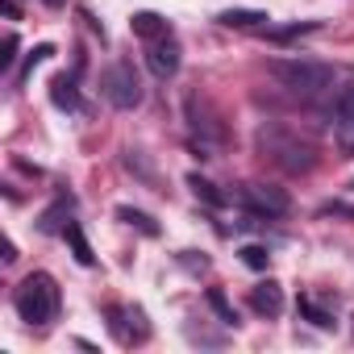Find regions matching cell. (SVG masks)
Wrapping results in <instances>:
<instances>
[{
    "label": "cell",
    "mask_w": 354,
    "mask_h": 354,
    "mask_svg": "<svg viewBox=\"0 0 354 354\" xmlns=\"http://www.w3.org/2000/svg\"><path fill=\"white\" fill-rule=\"evenodd\" d=\"M146 67H150L158 80H171L175 71H180V42H175L171 34L146 42Z\"/></svg>",
    "instance_id": "6"
},
{
    "label": "cell",
    "mask_w": 354,
    "mask_h": 354,
    "mask_svg": "<svg viewBox=\"0 0 354 354\" xmlns=\"http://www.w3.org/2000/svg\"><path fill=\"white\" fill-rule=\"evenodd\" d=\"M333 129H337V142L354 154V88L337 92V100H333Z\"/></svg>",
    "instance_id": "7"
},
{
    "label": "cell",
    "mask_w": 354,
    "mask_h": 354,
    "mask_svg": "<svg viewBox=\"0 0 354 354\" xmlns=\"http://www.w3.org/2000/svg\"><path fill=\"white\" fill-rule=\"evenodd\" d=\"M209 304L217 308V317H221L225 325H238V313L230 308V300H225V292H221V288H213V292H209Z\"/></svg>",
    "instance_id": "16"
},
{
    "label": "cell",
    "mask_w": 354,
    "mask_h": 354,
    "mask_svg": "<svg viewBox=\"0 0 354 354\" xmlns=\"http://www.w3.org/2000/svg\"><path fill=\"white\" fill-rule=\"evenodd\" d=\"M238 205H246V209H250V213H259V217H283V213L292 209L288 192H283V188H275V184H242Z\"/></svg>",
    "instance_id": "4"
},
{
    "label": "cell",
    "mask_w": 354,
    "mask_h": 354,
    "mask_svg": "<svg viewBox=\"0 0 354 354\" xmlns=\"http://www.w3.org/2000/svg\"><path fill=\"white\" fill-rule=\"evenodd\" d=\"M13 63H17V34H9V38H5V55H0V71H13Z\"/></svg>",
    "instance_id": "18"
},
{
    "label": "cell",
    "mask_w": 354,
    "mask_h": 354,
    "mask_svg": "<svg viewBox=\"0 0 354 354\" xmlns=\"http://www.w3.org/2000/svg\"><path fill=\"white\" fill-rule=\"evenodd\" d=\"M267 71L283 92H292L300 100H321L337 84V71L329 63H317V59H275Z\"/></svg>",
    "instance_id": "1"
},
{
    "label": "cell",
    "mask_w": 354,
    "mask_h": 354,
    "mask_svg": "<svg viewBox=\"0 0 354 354\" xmlns=\"http://www.w3.org/2000/svg\"><path fill=\"white\" fill-rule=\"evenodd\" d=\"M100 96L113 109H138L142 104V80L133 71V63H113L100 71Z\"/></svg>",
    "instance_id": "3"
},
{
    "label": "cell",
    "mask_w": 354,
    "mask_h": 354,
    "mask_svg": "<svg viewBox=\"0 0 354 354\" xmlns=\"http://www.w3.org/2000/svg\"><path fill=\"white\" fill-rule=\"evenodd\" d=\"M129 30H133V38H142V42H154V38H167V34H171V26H167L158 13H150V9H146V13H133V17H129Z\"/></svg>",
    "instance_id": "9"
},
{
    "label": "cell",
    "mask_w": 354,
    "mask_h": 354,
    "mask_svg": "<svg viewBox=\"0 0 354 354\" xmlns=\"http://www.w3.org/2000/svg\"><path fill=\"white\" fill-rule=\"evenodd\" d=\"M242 263H246V267H254V271H267L271 254H267V246H242Z\"/></svg>",
    "instance_id": "17"
},
{
    "label": "cell",
    "mask_w": 354,
    "mask_h": 354,
    "mask_svg": "<svg viewBox=\"0 0 354 354\" xmlns=\"http://www.w3.org/2000/svg\"><path fill=\"white\" fill-rule=\"evenodd\" d=\"M109 329H113V333H117V342H125V346H138V342H146V337H150L146 313H142V308H133V304H113V308H109Z\"/></svg>",
    "instance_id": "5"
},
{
    "label": "cell",
    "mask_w": 354,
    "mask_h": 354,
    "mask_svg": "<svg viewBox=\"0 0 354 354\" xmlns=\"http://www.w3.org/2000/svg\"><path fill=\"white\" fill-rule=\"evenodd\" d=\"M63 238L71 242V250H75V263H80V267H92V263H96V254H92V246H88V238H84V230H80L75 221H67V225H63Z\"/></svg>",
    "instance_id": "12"
},
{
    "label": "cell",
    "mask_w": 354,
    "mask_h": 354,
    "mask_svg": "<svg viewBox=\"0 0 354 354\" xmlns=\"http://www.w3.org/2000/svg\"><path fill=\"white\" fill-rule=\"evenodd\" d=\"M300 313H304L317 329H333V325H337V321H333V313H329V308H321L313 296H300Z\"/></svg>",
    "instance_id": "13"
},
{
    "label": "cell",
    "mask_w": 354,
    "mask_h": 354,
    "mask_svg": "<svg viewBox=\"0 0 354 354\" xmlns=\"http://www.w3.org/2000/svg\"><path fill=\"white\" fill-rule=\"evenodd\" d=\"M50 100H55L59 109H67V113H84V100H80V92H75V80H67V75H59V80L50 84Z\"/></svg>",
    "instance_id": "11"
},
{
    "label": "cell",
    "mask_w": 354,
    "mask_h": 354,
    "mask_svg": "<svg viewBox=\"0 0 354 354\" xmlns=\"http://www.w3.org/2000/svg\"><path fill=\"white\" fill-rule=\"evenodd\" d=\"M117 217H121L125 225L142 230L146 238H158V225H154V217H146V213H138V209H117Z\"/></svg>",
    "instance_id": "14"
},
{
    "label": "cell",
    "mask_w": 354,
    "mask_h": 354,
    "mask_svg": "<svg viewBox=\"0 0 354 354\" xmlns=\"http://www.w3.org/2000/svg\"><path fill=\"white\" fill-rule=\"evenodd\" d=\"M42 5H46V9H63V5H67V0H42Z\"/></svg>",
    "instance_id": "19"
},
{
    "label": "cell",
    "mask_w": 354,
    "mask_h": 354,
    "mask_svg": "<svg viewBox=\"0 0 354 354\" xmlns=\"http://www.w3.org/2000/svg\"><path fill=\"white\" fill-rule=\"evenodd\" d=\"M188 188H192V192H196L201 201H209L213 209H221V205H225V196H221V192H217V188H213L209 180H201V175H188Z\"/></svg>",
    "instance_id": "15"
},
{
    "label": "cell",
    "mask_w": 354,
    "mask_h": 354,
    "mask_svg": "<svg viewBox=\"0 0 354 354\" xmlns=\"http://www.w3.org/2000/svg\"><path fill=\"white\" fill-rule=\"evenodd\" d=\"M13 304H17L21 321H30V325H46V321L59 317L63 292H59L55 275H46V271H30V275L21 279V288L13 292Z\"/></svg>",
    "instance_id": "2"
},
{
    "label": "cell",
    "mask_w": 354,
    "mask_h": 354,
    "mask_svg": "<svg viewBox=\"0 0 354 354\" xmlns=\"http://www.w3.org/2000/svg\"><path fill=\"white\" fill-rule=\"evenodd\" d=\"M217 21H221V26H230V30H263L271 17H267V13H259V9H225Z\"/></svg>",
    "instance_id": "10"
},
{
    "label": "cell",
    "mask_w": 354,
    "mask_h": 354,
    "mask_svg": "<svg viewBox=\"0 0 354 354\" xmlns=\"http://www.w3.org/2000/svg\"><path fill=\"white\" fill-rule=\"evenodd\" d=\"M250 308H254L259 317H279V313H283V288H279L275 279L254 283V288H250Z\"/></svg>",
    "instance_id": "8"
}]
</instances>
